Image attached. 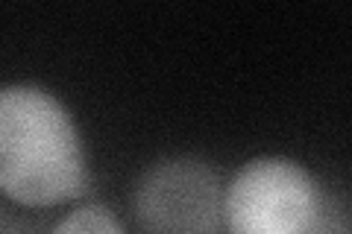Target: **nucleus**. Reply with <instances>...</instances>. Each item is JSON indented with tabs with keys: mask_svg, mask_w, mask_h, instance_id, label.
<instances>
[{
	"mask_svg": "<svg viewBox=\"0 0 352 234\" xmlns=\"http://www.w3.org/2000/svg\"><path fill=\"white\" fill-rule=\"evenodd\" d=\"M53 234H126L106 205H82L59 220Z\"/></svg>",
	"mask_w": 352,
	"mask_h": 234,
	"instance_id": "20e7f679",
	"label": "nucleus"
},
{
	"mask_svg": "<svg viewBox=\"0 0 352 234\" xmlns=\"http://www.w3.org/2000/svg\"><path fill=\"white\" fill-rule=\"evenodd\" d=\"M135 220L147 234H214L223 194L212 167L194 159L159 161L141 176L132 196Z\"/></svg>",
	"mask_w": 352,
	"mask_h": 234,
	"instance_id": "7ed1b4c3",
	"label": "nucleus"
},
{
	"mask_svg": "<svg viewBox=\"0 0 352 234\" xmlns=\"http://www.w3.org/2000/svg\"><path fill=\"white\" fill-rule=\"evenodd\" d=\"M323 208L314 176L279 155L247 161L223 191V220L232 234H308Z\"/></svg>",
	"mask_w": 352,
	"mask_h": 234,
	"instance_id": "f03ea898",
	"label": "nucleus"
},
{
	"mask_svg": "<svg viewBox=\"0 0 352 234\" xmlns=\"http://www.w3.org/2000/svg\"><path fill=\"white\" fill-rule=\"evenodd\" d=\"M0 187L18 205L44 208L82 196V141L56 97L36 85L0 94Z\"/></svg>",
	"mask_w": 352,
	"mask_h": 234,
	"instance_id": "f257e3e1",
	"label": "nucleus"
}]
</instances>
